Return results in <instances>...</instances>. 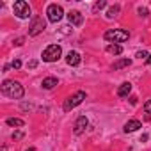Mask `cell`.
Instances as JSON below:
<instances>
[{"label": "cell", "instance_id": "5b68a950", "mask_svg": "<svg viewBox=\"0 0 151 151\" xmlns=\"http://www.w3.org/2000/svg\"><path fill=\"white\" fill-rule=\"evenodd\" d=\"M46 16H48V22L57 23V22H60V20H62L64 11H62V7H60V6H57V4H50V6H48V9H46Z\"/></svg>", "mask_w": 151, "mask_h": 151}, {"label": "cell", "instance_id": "9a60e30c", "mask_svg": "<svg viewBox=\"0 0 151 151\" xmlns=\"http://www.w3.org/2000/svg\"><path fill=\"white\" fill-rule=\"evenodd\" d=\"M130 64H132L130 59H119V60H116V62L112 64V69H121V68H126V66H130Z\"/></svg>", "mask_w": 151, "mask_h": 151}, {"label": "cell", "instance_id": "d6986e66", "mask_svg": "<svg viewBox=\"0 0 151 151\" xmlns=\"http://www.w3.org/2000/svg\"><path fill=\"white\" fill-rule=\"evenodd\" d=\"M11 68H14V69H20V68H22V60H20V59H14V60L11 62Z\"/></svg>", "mask_w": 151, "mask_h": 151}, {"label": "cell", "instance_id": "83f0119b", "mask_svg": "<svg viewBox=\"0 0 151 151\" xmlns=\"http://www.w3.org/2000/svg\"><path fill=\"white\" fill-rule=\"evenodd\" d=\"M27 151H34V147H30V149H27Z\"/></svg>", "mask_w": 151, "mask_h": 151}, {"label": "cell", "instance_id": "ffe728a7", "mask_svg": "<svg viewBox=\"0 0 151 151\" xmlns=\"http://www.w3.org/2000/svg\"><path fill=\"white\" fill-rule=\"evenodd\" d=\"M144 112H146V114H151V100H147V101L144 103Z\"/></svg>", "mask_w": 151, "mask_h": 151}, {"label": "cell", "instance_id": "6da1fadb", "mask_svg": "<svg viewBox=\"0 0 151 151\" xmlns=\"http://www.w3.org/2000/svg\"><path fill=\"white\" fill-rule=\"evenodd\" d=\"M2 93H4L6 96L13 98V100H22L23 94H25L22 84L16 82V80H6V82L2 84Z\"/></svg>", "mask_w": 151, "mask_h": 151}, {"label": "cell", "instance_id": "ba28073f", "mask_svg": "<svg viewBox=\"0 0 151 151\" xmlns=\"http://www.w3.org/2000/svg\"><path fill=\"white\" fill-rule=\"evenodd\" d=\"M87 124H89V121H87V117L86 116H80L77 121H75V135H80V133H84L86 132V128H87Z\"/></svg>", "mask_w": 151, "mask_h": 151}, {"label": "cell", "instance_id": "30bf717a", "mask_svg": "<svg viewBox=\"0 0 151 151\" xmlns=\"http://www.w3.org/2000/svg\"><path fill=\"white\" fill-rule=\"evenodd\" d=\"M80 60H82V57H80L78 52H69V53L66 55V62H68L69 66H78Z\"/></svg>", "mask_w": 151, "mask_h": 151}, {"label": "cell", "instance_id": "484cf974", "mask_svg": "<svg viewBox=\"0 0 151 151\" xmlns=\"http://www.w3.org/2000/svg\"><path fill=\"white\" fill-rule=\"evenodd\" d=\"M130 103H132V105H135V103H137V98H135V96H132V98H130Z\"/></svg>", "mask_w": 151, "mask_h": 151}, {"label": "cell", "instance_id": "7402d4cb", "mask_svg": "<svg viewBox=\"0 0 151 151\" xmlns=\"http://www.w3.org/2000/svg\"><path fill=\"white\" fill-rule=\"evenodd\" d=\"M27 68H29V69H34V68H37V60H36V59H34V60H29Z\"/></svg>", "mask_w": 151, "mask_h": 151}, {"label": "cell", "instance_id": "8fae6325", "mask_svg": "<svg viewBox=\"0 0 151 151\" xmlns=\"http://www.w3.org/2000/svg\"><path fill=\"white\" fill-rule=\"evenodd\" d=\"M140 126H142V124H140V121H139V119H130V121L124 124V128H123V130H124L126 133H132V132L139 130Z\"/></svg>", "mask_w": 151, "mask_h": 151}, {"label": "cell", "instance_id": "d4e9b609", "mask_svg": "<svg viewBox=\"0 0 151 151\" xmlns=\"http://www.w3.org/2000/svg\"><path fill=\"white\" fill-rule=\"evenodd\" d=\"M14 45H16V46H22V45H23V37H18V39L14 41Z\"/></svg>", "mask_w": 151, "mask_h": 151}, {"label": "cell", "instance_id": "44dd1931", "mask_svg": "<svg viewBox=\"0 0 151 151\" xmlns=\"http://www.w3.org/2000/svg\"><path fill=\"white\" fill-rule=\"evenodd\" d=\"M137 57H139V59H147L149 55H147L146 50H140V52H137Z\"/></svg>", "mask_w": 151, "mask_h": 151}, {"label": "cell", "instance_id": "4316f807", "mask_svg": "<svg viewBox=\"0 0 151 151\" xmlns=\"http://www.w3.org/2000/svg\"><path fill=\"white\" fill-rule=\"evenodd\" d=\"M146 64H151V55H149V57L146 59Z\"/></svg>", "mask_w": 151, "mask_h": 151}, {"label": "cell", "instance_id": "2e32d148", "mask_svg": "<svg viewBox=\"0 0 151 151\" xmlns=\"http://www.w3.org/2000/svg\"><path fill=\"white\" fill-rule=\"evenodd\" d=\"M121 13V7L116 4V6H112V7H109V11H107V18H116L117 14Z\"/></svg>", "mask_w": 151, "mask_h": 151}, {"label": "cell", "instance_id": "5bb4252c", "mask_svg": "<svg viewBox=\"0 0 151 151\" xmlns=\"http://www.w3.org/2000/svg\"><path fill=\"white\" fill-rule=\"evenodd\" d=\"M6 123H7L9 126H16V128H22V126L25 124V121H23V119H20V117H7V119H6Z\"/></svg>", "mask_w": 151, "mask_h": 151}, {"label": "cell", "instance_id": "3957f363", "mask_svg": "<svg viewBox=\"0 0 151 151\" xmlns=\"http://www.w3.org/2000/svg\"><path fill=\"white\" fill-rule=\"evenodd\" d=\"M86 100V93L84 91H77L75 94H71L66 101H64V105H62V109H64V112H69V110H73L75 107H78L82 101Z\"/></svg>", "mask_w": 151, "mask_h": 151}, {"label": "cell", "instance_id": "603a6c76", "mask_svg": "<svg viewBox=\"0 0 151 151\" xmlns=\"http://www.w3.org/2000/svg\"><path fill=\"white\" fill-rule=\"evenodd\" d=\"M147 13H149V11H147L146 7H139V14H140V16H147Z\"/></svg>", "mask_w": 151, "mask_h": 151}, {"label": "cell", "instance_id": "9c48e42d", "mask_svg": "<svg viewBox=\"0 0 151 151\" xmlns=\"http://www.w3.org/2000/svg\"><path fill=\"white\" fill-rule=\"evenodd\" d=\"M68 20H69V23L75 25V27H80V25L84 23V16H82V13H78V11H69V13H68Z\"/></svg>", "mask_w": 151, "mask_h": 151}, {"label": "cell", "instance_id": "8992f818", "mask_svg": "<svg viewBox=\"0 0 151 151\" xmlns=\"http://www.w3.org/2000/svg\"><path fill=\"white\" fill-rule=\"evenodd\" d=\"M13 11H14V14H16L18 18H22V20H25V18L30 16V6L25 2V0H18V2H14Z\"/></svg>", "mask_w": 151, "mask_h": 151}, {"label": "cell", "instance_id": "ac0fdd59", "mask_svg": "<svg viewBox=\"0 0 151 151\" xmlns=\"http://www.w3.org/2000/svg\"><path fill=\"white\" fill-rule=\"evenodd\" d=\"M103 7H107V2H105V0H100V2H96V4L93 6V11L96 13V11H101Z\"/></svg>", "mask_w": 151, "mask_h": 151}, {"label": "cell", "instance_id": "e0dca14e", "mask_svg": "<svg viewBox=\"0 0 151 151\" xmlns=\"http://www.w3.org/2000/svg\"><path fill=\"white\" fill-rule=\"evenodd\" d=\"M107 52L109 53H114V55H119V53H123V48H121V45H109L107 46Z\"/></svg>", "mask_w": 151, "mask_h": 151}, {"label": "cell", "instance_id": "7a4b0ae2", "mask_svg": "<svg viewBox=\"0 0 151 151\" xmlns=\"http://www.w3.org/2000/svg\"><path fill=\"white\" fill-rule=\"evenodd\" d=\"M107 41H110V43H124V41H128V37H130V32L128 30H124V29H110V30H107L105 32V36H103Z\"/></svg>", "mask_w": 151, "mask_h": 151}, {"label": "cell", "instance_id": "277c9868", "mask_svg": "<svg viewBox=\"0 0 151 151\" xmlns=\"http://www.w3.org/2000/svg\"><path fill=\"white\" fill-rule=\"evenodd\" d=\"M60 55H62V48L59 45H50L43 52V60L45 62H55L60 59Z\"/></svg>", "mask_w": 151, "mask_h": 151}, {"label": "cell", "instance_id": "cb8c5ba5", "mask_svg": "<svg viewBox=\"0 0 151 151\" xmlns=\"http://www.w3.org/2000/svg\"><path fill=\"white\" fill-rule=\"evenodd\" d=\"M22 137H23V133H22V132H16V133H13V139H16V140H18V139H22Z\"/></svg>", "mask_w": 151, "mask_h": 151}, {"label": "cell", "instance_id": "52a82bcc", "mask_svg": "<svg viewBox=\"0 0 151 151\" xmlns=\"http://www.w3.org/2000/svg\"><path fill=\"white\" fill-rule=\"evenodd\" d=\"M45 27H46V22H45L41 16H36V18L32 20L30 27H29V36H37L39 32L45 30Z\"/></svg>", "mask_w": 151, "mask_h": 151}, {"label": "cell", "instance_id": "4fadbf2b", "mask_svg": "<svg viewBox=\"0 0 151 151\" xmlns=\"http://www.w3.org/2000/svg\"><path fill=\"white\" fill-rule=\"evenodd\" d=\"M59 84V80L55 78V77H46L43 82H41V86H43V89H53L55 86Z\"/></svg>", "mask_w": 151, "mask_h": 151}, {"label": "cell", "instance_id": "7c38bea8", "mask_svg": "<svg viewBox=\"0 0 151 151\" xmlns=\"http://www.w3.org/2000/svg\"><path fill=\"white\" fill-rule=\"evenodd\" d=\"M130 91H132V84H130V82H124V84L119 86V89H117V96L126 98V96L130 94Z\"/></svg>", "mask_w": 151, "mask_h": 151}]
</instances>
